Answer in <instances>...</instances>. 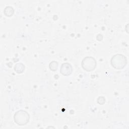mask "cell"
Masks as SVG:
<instances>
[{
    "instance_id": "obj_4",
    "label": "cell",
    "mask_w": 129,
    "mask_h": 129,
    "mask_svg": "<svg viewBox=\"0 0 129 129\" xmlns=\"http://www.w3.org/2000/svg\"><path fill=\"white\" fill-rule=\"evenodd\" d=\"M59 71L63 76H69L73 72V67L70 63L64 62L61 65Z\"/></svg>"
},
{
    "instance_id": "obj_7",
    "label": "cell",
    "mask_w": 129,
    "mask_h": 129,
    "mask_svg": "<svg viewBox=\"0 0 129 129\" xmlns=\"http://www.w3.org/2000/svg\"><path fill=\"white\" fill-rule=\"evenodd\" d=\"M58 63L56 61H52L49 64V68L52 71H55L57 70Z\"/></svg>"
},
{
    "instance_id": "obj_5",
    "label": "cell",
    "mask_w": 129,
    "mask_h": 129,
    "mask_svg": "<svg viewBox=\"0 0 129 129\" xmlns=\"http://www.w3.org/2000/svg\"><path fill=\"white\" fill-rule=\"evenodd\" d=\"M4 13L7 17H12L14 13V9L11 6H7L4 10Z\"/></svg>"
},
{
    "instance_id": "obj_1",
    "label": "cell",
    "mask_w": 129,
    "mask_h": 129,
    "mask_svg": "<svg viewBox=\"0 0 129 129\" xmlns=\"http://www.w3.org/2000/svg\"><path fill=\"white\" fill-rule=\"evenodd\" d=\"M110 63L113 68L117 70H121L126 66L127 59L123 54H116L111 57Z\"/></svg>"
},
{
    "instance_id": "obj_9",
    "label": "cell",
    "mask_w": 129,
    "mask_h": 129,
    "mask_svg": "<svg viewBox=\"0 0 129 129\" xmlns=\"http://www.w3.org/2000/svg\"><path fill=\"white\" fill-rule=\"evenodd\" d=\"M100 35H101V34H99L97 35V37H96V39H97L98 41H101V40H102V39H103V36H102V35H101V37H100Z\"/></svg>"
},
{
    "instance_id": "obj_2",
    "label": "cell",
    "mask_w": 129,
    "mask_h": 129,
    "mask_svg": "<svg viewBox=\"0 0 129 129\" xmlns=\"http://www.w3.org/2000/svg\"><path fill=\"white\" fill-rule=\"evenodd\" d=\"M15 122L18 125L23 126L27 124L30 119L29 113L25 110H19L14 115Z\"/></svg>"
},
{
    "instance_id": "obj_3",
    "label": "cell",
    "mask_w": 129,
    "mask_h": 129,
    "mask_svg": "<svg viewBox=\"0 0 129 129\" xmlns=\"http://www.w3.org/2000/svg\"><path fill=\"white\" fill-rule=\"evenodd\" d=\"M97 64L95 59L92 56H86L84 57L81 62L83 69L87 71L91 72L95 70Z\"/></svg>"
},
{
    "instance_id": "obj_8",
    "label": "cell",
    "mask_w": 129,
    "mask_h": 129,
    "mask_svg": "<svg viewBox=\"0 0 129 129\" xmlns=\"http://www.w3.org/2000/svg\"><path fill=\"white\" fill-rule=\"evenodd\" d=\"M105 98L103 96H99L98 97V98L97 99V101L98 102V104H99L100 105H103L105 103Z\"/></svg>"
},
{
    "instance_id": "obj_6",
    "label": "cell",
    "mask_w": 129,
    "mask_h": 129,
    "mask_svg": "<svg viewBox=\"0 0 129 129\" xmlns=\"http://www.w3.org/2000/svg\"><path fill=\"white\" fill-rule=\"evenodd\" d=\"M25 70V66L22 63H18L14 66V71L18 74H22Z\"/></svg>"
}]
</instances>
